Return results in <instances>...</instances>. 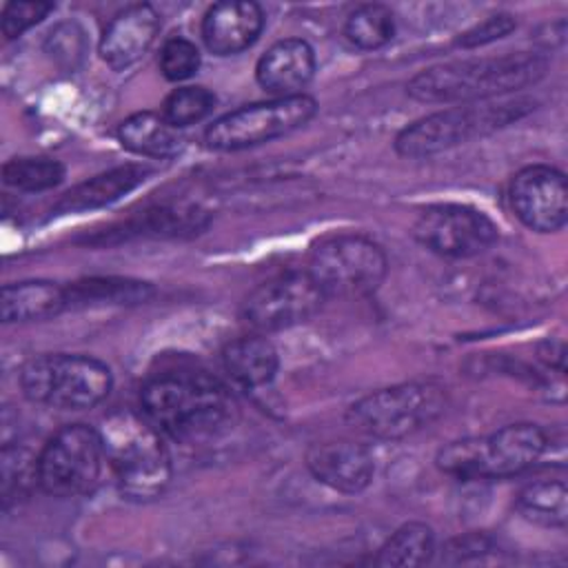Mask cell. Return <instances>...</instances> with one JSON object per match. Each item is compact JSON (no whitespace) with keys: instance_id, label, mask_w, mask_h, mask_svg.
Returning a JSON list of instances; mask_svg holds the SVG:
<instances>
[{"instance_id":"1","label":"cell","mask_w":568,"mask_h":568,"mask_svg":"<svg viewBox=\"0 0 568 568\" xmlns=\"http://www.w3.org/2000/svg\"><path fill=\"white\" fill-rule=\"evenodd\" d=\"M144 417L178 442H202L226 433L237 419L231 390L202 371H166L140 390Z\"/></svg>"},{"instance_id":"2","label":"cell","mask_w":568,"mask_h":568,"mask_svg":"<svg viewBox=\"0 0 568 568\" xmlns=\"http://www.w3.org/2000/svg\"><path fill=\"white\" fill-rule=\"evenodd\" d=\"M539 53H504L490 58L455 60L419 71L408 82V95L419 102H484L535 84L546 73Z\"/></svg>"},{"instance_id":"3","label":"cell","mask_w":568,"mask_h":568,"mask_svg":"<svg viewBox=\"0 0 568 568\" xmlns=\"http://www.w3.org/2000/svg\"><path fill=\"white\" fill-rule=\"evenodd\" d=\"M115 484L126 499L149 501L171 481V457L158 428L131 410L111 413L98 428Z\"/></svg>"},{"instance_id":"4","label":"cell","mask_w":568,"mask_h":568,"mask_svg":"<svg viewBox=\"0 0 568 568\" xmlns=\"http://www.w3.org/2000/svg\"><path fill=\"white\" fill-rule=\"evenodd\" d=\"M548 437L537 424H508L484 437L450 442L437 453V468L459 481L501 479L528 470L546 450Z\"/></svg>"},{"instance_id":"5","label":"cell","mask_w":568,"mask_h":568,"mask_svg":"<svg viewBox=\"0 0 568 568\" xmlns=\"http://www.w3.org/2000/svg\"><path fill=\"white\" fill-rule=\"evenodd\" d=\"M532 109L535 102L528 98L450 106L402 129L395 138V151L404 158H430L473 138L504 129Z\"/></svg>"},{"instance_id":"6","label":"cell","mask_w":568,"mask_h":568,"mask_svg":"<svg viewBox=\"0 0 568 568\" xmlns=\"http://www.w3.org/2000/svg\"><path fill=\"white\" fill-rule=\"evenodd\" d=\"M113 377L104 362L89 355L44 353L31 357L20 371V388L33 404L84 410L111 393Z\"/></svg>"},{"instance_id":"7","label":"cell","mask_w":568,"mask_h":568,"mask_svg":"<svg viewBox=\"0 0 568 568\" xmlns=\"http://www.w3.org/2000/svg\"><path fill=\"white\" fill-rule=\"evenodd\" d=\"M444 408L446 388L442 384L404 382L357 399L348 410V419L371 437L402 439L435 422Z\"/></svg>"},{"instance_id":"8","label":"cell","mask_w":568,"mask_h":568,"mask_svg":"<svg viewBox=\"0 0 568 568\" xmlns=\"http://www.w3.org/2000/svg\"><path fill=\"white\" fill-rule=\"evenodd\" d=\"M386 266L382 246L357 233L324 237L308 257V273L326 297H362L377 291Z\"/></svg>"},{"instance_id":"9","label":"cell","mask_w":568,"mask_h":568,"mask_svg":"<svg viewBox=\"0 0 568 568\" xmlns=\"http://www.w3.org/2000/svg\"><path fill=\"white\" fill-rule=\"evenodd\" d=\"M317 111L311 95H288L246 104L217 118L204 131V144L211 151H242L304 126Z\"/></svg>"},{"instance_id":"10","label":"cell","mask_w":568,"mask_h":568,"mask_svg":"<svg viewBox=\"0 0 568 568\" xmlns=\"http://www.w3.org/2000/svg\"><path fill=\"white\" fill-rule=\"evenodd\" d=\"M104 446L100 430L84 424L62 426L38 455V486L53 497H78L100 479Z\"/></svg>"},{"instance_id":"11","label":"cell","mask_w":568,"mask_h":568,"mask_svg":"<svg viewBox=\"0 0 568 568\" xmlns=\"http://www.w3.org/2000/svg\"><path fill=\"white\" fill-rule=\"evenodd\" d=\"M324 300L308 271H288L253 288L242 304V317L255 331H282L308 322Z\"/></svg>"},{"instance_id":"12","label":"cell","mask_w":568,"mask_h":568,"mask_svg":"<svg viewBox=\"0 0 568 568\" xmlns=\"http://www.w3.org/2000/svg\"><path fill=\"white\" fill-rule=\"evenodd\" d=\"M497 235L488 215L464 204L426 206L413 224V237L442 257L479 255L497 242Z\"/></svg>"},{"instance_id":"13","label":"cell","mask_w":568,"mask_h":568,"mask_svg":"<svg viewBox=\"0 0 568 568\" xmlns=\"http://www.w3.org/2000/svg\"><path fill=\"white\" fill-rule=\"evenodd\" d=\"M510 206L515 215L537 233H555L568 220L566 175L546 164H532L510 180Z\"/></svg>"},{"instance_id":"14","label":"cell","mask_w":568,"mask_h":568,"mask_svg":"<svg viewBox=\"0 0 568 568\" xmlns=\"http://www.w3.org/2000/svg\"><path fill=\"white\" fill-rule=\"evenodd\" d=\"M306 466L315 479L346 495L364 490L375 473L371 450L353 439L313 444L306 453Z\"/></svg>"},{"instance_id":"15","label":"cell","mask_w":568,"mask_h":568,"mask_svg":"<svg viewBox=\"0 0 568 568\" xmlns=\"http://www.w3.org/2000/svg\"><path fill=\"white\" fill-rule=\"evenodd\" d=\"M158 31V11L151 4H131L106 24L100 40V55L111 69H126L149 51Z\"/></svg>"},{"instance_id":"16","label":"cell","mask_w":568,"mask_h":568,"mask_svg":"<svg viewBox=\"0 0 568 568\" xmlns=\"http://www.w3.org/2000/svg\"><path fill=\"white\" fill-rule=\"evenodd\" d=\"M264 27L262 7L248 0L213 4L202 20V40L215 55H233L248 49Z\"/></svg>"},{"instance_id":"17","label":"cell","mask_w":568,"mask_h":568,"mask_svg":"<svg viewBox=\"0 0 568 568\" xmlns=\"http://www.w3.org/2000/svg\"><path fill=\"white\" fill-rule=\"evenodd\" d=\"M315 73V53L308 42L286 38L266 49L257 60L255 78L268 93L277 98L300 95Z\"/></svg>"},{"instance_id":"18","label":"cell","mask_w":568,"mask_h":568,"mask_svg":"<svg viewBox=\"0 0 568 568\" xmlns=\"http://www.w3.org/2000/svg\"><path fill=\"white\" fill-rule=\"evenodd\" d=\"M209 224V215L197 206H160L149 209L120 226L109 229L106 233L87 237L91 244H111L122 242L126 237L151 235V237H182L195 235Z\"/></svg>"},{"instance_id":"19","label":"cell","mask_w":568,"mask_h":568,"mask_svg":"<svg viewBox=\"0 0 568 568\" xmlns=\"http://www.w3.org/2000/svg\"><path fill=\"white\" fill-rule=\"evenodd\" d=\"M151 171L142 164H124L115 166L106 173H100L91 180L80 182L71 191H67L53 206L55 213H80V211H91L106 206L135 186H140Z\"/></svg>"},{"instance_id":"20","label":"cell","mask_w":568,"mask_h":568,"mask_svg":"<svg viewBox=\"0 0 568 568\" xmlns=\"http://www.w3.org/2000/svg\"><path fill=\"white\" fill-rule=\"evenodd\" d=\"M69 308L67 288L49 280H27L2 286V322H38Z\"/></svg>"},{"instance_id":"21","label":"cell","mask_w":568,"mask_h":568,"mask_svg":"<svg viewBox=\"0 0 568 568\" xmlns=\"http://www.w3.org/2000/svg\"><path fill=\"white\" fill-rule=\"evenodd\" d=\"M118 140L126 151L146 158H171L184 146L180 129L153 111L129 115L118 129Z\"/></svg>"},{"instance_id":"22","label":"cell","mask_w":568,"mask_h":568,"mask_svg":"<svg viewBox=\"0 0 568 568\" xmlns=\"http://www.w3.org/2000/svg\"><path fill=\"white\" fill-rule=\"evenodd\" d=\"M222 359L226 373L246 388L266 386L275 377L280 364L275 346L262 335H246L229 342Z\"/></svg>"},{"instance_id":"23","label":"cell","mask_w":568,"mask_h":568,"mask_svg":"<svg viewBox=\"0 0 568 568\" xmlns=\"http://www.w3.org/2000/svg\"><path fill=\"white\" fill-rule=\"evenodd\" d=\"M67 288L69 308L73 306H120V304H140L153 295V286L138 280L122 277H89L73 282Z\"/></svg>"},{"instance_id":"24","label":"cell","mask_w":568,"mask_h":568,"mask_svg":"<svg viewBox=\"0 0 568 568\" xmlns=\"http://www.w3.org/2000/svg\"><path fill=\"white\" fill-rule=\"evenodd\" d=\"M435 552V535L422 521L399 526L377 550L375 564L386 568H417L430 561Z\"/></svg>"},{"instance_id":"25","label":"cell","mask_w":568,"mask_h":568,"mask_svg":"<svg viewBox=\"0 0 568 568\" xmlns=\"http://www.w3.org/2000/svg\"><path fill=\"white\" fill-rule=\"evenodd\" d=\"M566 497L568 490L564 479H537L521 488L517 508L528 521L546 528H564L568 519Z\"/></svg>"},{"instance_id":"26","label":"cell","mask_w":568,"mask_h":568,"mask_svg":"<svg viewBox=\"0 0 568 568\" xmlns=\"http://www.w3.org/2000/svg\"><path fill=\"white\" fill-rule=\"evenodd\" d=\"M344 33L362 51H373L393 40L395 18L384 4H362L346 18Z\"/></svg>"},{"instance_id":"27","label":"cell","mask_w":568,"mask_h":568,"mask_svg":"<svg viewBox=\"0 0 568 568\" xmlns=\"http://www.w3.org/2000/svg\"><path fill=\"white\" fill-rule=\"evenodd\" d=\"M4 184L18 191H47L64 180V166L51 158H13L2 166Z\"/></svg>"},{"instance_id":"28","label":"cell","mask_w":568,"mask_h":568,"mask_svg":"<svg viewBox=\"0 0 568 568\" xmlns=\"http://www.w3.org/2000/svg\"><path fill=\"white\" fill-rule=\"evenodd\" d=\"M2 504L9 506L11 499L24 495L33 484H38V455L22 446L2 448Z\"/></svg>"},{"instance_id":"29","label":"cell","mask_w":568,"mask_h":568,"mask_svg":"<svg viewBox=\"0 0 568 568\" xmlns=\"http://www.w3.org/2000/svg\"><path fill=\"white\" fill-rule=\"evenodd\" d=\"M215 109V95L204 87L175 89L166 100L162 115L178 129L204 120Z\"/></svg>"},{"instance_id":"30","label":"cell","mask_w":568,"mask_h":568,"mask_svg":"<svg viewBox=\"0 0 568 568\" xmlns=\"http://www.w3.org/2000/svg\"><path fill=\"white\" fill-rule=\"evenodd\" d=\"M44 49L55 64L64 69H75L87 51L84 31L75 22H62L55 29H51Z\"/></svg>"},{"instance_id":"31","label":"cell","mask_w":568,"mask_h":568,"mask_svg":"<svg viewBox=\"0 0 568 568\" xmlns=\"http://www.w3.org/2000/svg\"><path fill=\"white\" fill-rule=\"evenodd\" d=\"M499 546L484 532H468L462 537L450 539L444 546V564L459 566V564H488L497 561Z\"/></svg>"},{"instance_id":"32","label":"cell","mask_w":568,"mask_h":568,"mask_svg":"<svg viewBox=\"0 0 568 568\" xmlns=\"http://www.w3.org/2000/svg\"><path fill=\"white\" fill-rule=\"evenodd\" d=\"M200 67V51L186 38H169L160 51V71L166 80L180 82L191 78Z\"/></svg>"},{"instance_id":"33","label":"cell","mask_w":568,"mask_h":568,"mask_svg":"<svg viewBox=\"0 0 568 568\" xmlns=\"http://www.w3.org/2000/svg\"><path fill=\"white\" fill-rule=\"evenodd\" d=\"M53 11L51 2H9L2 11V36L7 40L20 38L27 29L38 24Z\"/></svg>"},{"instance_id":"34","label":"cell","mask_w":568,"mask_h":568,"mask_svg":"<svg viewBox=\"0 0 568 568\" xmlns=\"http://www.w3.org/2000/svg\"><path fill=\"white\" fill-rule=\"evenodd\" d=\"M515 18L510 13H495V16H488L486 20L477 22L473 29L464 31L459 38H457V47L462 49H477V47H484V44H490L504 36H508L513 29H515Z\"/></svg>"}]
</instances>
